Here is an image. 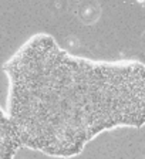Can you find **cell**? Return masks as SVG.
<instances>
[{"label":"cell","mask_w":145,"mask_h":159,"mask_svg":"<svg viewBox=\"0 0 145 159\" xmlns=\"http://www.w3.org/2000/svg\"><path fill=\"white\" fill-rule=\"evenodd\" d=\"M21 148L6 111L0 107V159H14Z\"/></svg>","instance_id":"2"},{"label":"cell","mask_w":145,"mask_h":159,"mask_svg":"<svg viewBox=\"0 0 145 159\" xmlns=\"http://www.w3.org/2000/svg\"><path fill=\"white\" fill-rule=\"evenodd\" d=\"M6 114L21 148L77 156L98 135L145 125V64L72 56L50 34L30 37L3 66Z\"/></svg>","instance_id":"1"}]
</instances>
